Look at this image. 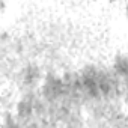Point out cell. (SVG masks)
<instances>
[{
    "label": "cell",
    "mask_w": 128,
    "mask_h": 128,
    "mask_svg": "<svg viewBox=\"0 0 128 128\" xmlns=\"http://www.w3.org/2000/svg\"><path fill=\"white\" fill-rule=\"evenodd\" d=\"M114 72L120 77V78H125L128 77V59L125 56H118L116 60H114Z\"/></svg>",
    "instance_id": "1"
},
{
    "label": "cell",
    "mask_w": 128,
    "mask_h": 128,
    "mask_svg": "<svg viewBox=\"0 0 128 128\" xmlns=\"http://www.w3.org/2000/svg\"><path fill=\"white\" fill-rule=\"evenodd\" d=\"M23 78H24V84L30 86V84H35L39 78V72H38V68L35 66H27L24 68L23 71Z\"/></svg>",
    "instance_id": "2"
},
{
    "label": "cell",
    "mask_w": 128,
    "mask_h": 128,
    "mask_svg": "<svg viewBox=\"0 0 128 128\" xmlns=\"http://www.w3.org/2000/svg\"><path fill=\"white\" fill-rule=\"evenodd\" d=\"M126 17H128V5H126Z\"/></svg>",
    "instance_id": "3"
}]
</instances>
